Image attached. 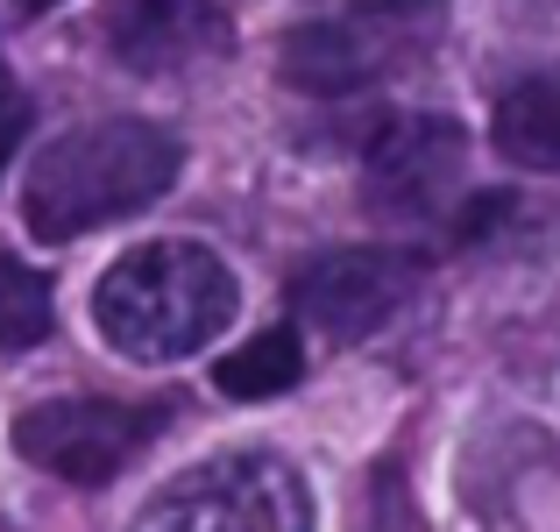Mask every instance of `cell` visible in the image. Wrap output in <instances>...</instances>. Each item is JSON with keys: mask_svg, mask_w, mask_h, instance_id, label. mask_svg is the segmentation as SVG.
I'll return each mask as SVG.
<instances>
[{"mask_svg": "<svg viewBox=\"0 0 560 532\" xmlns=\"http://www.w3.org/2000/svg\"><path fill=\"white\" fill-rule=\"evenodd\" d=\"M299 377H305V348H299V334H291V327L256 334V342H242L228 362L213 369V383L228 397H242V405H256V397H284Z\"/></svg>", "mask_w": 560, "mask_h": 532, "instance_id": "10", "label": "cell"}, {"mask_svg": "<svg viewBox=\"0 0 560 532\" xmlns=\"http://www.w3.org/2000/svg\"><path fill=\"white\" fill-rule=\"evenodd\" d=\"M22 136H28V100L14 114H0V171H8V157H14V142H22Z\"/></svg>", "mask_w": 560, "mask_h": 532, "instance_id": "12", "label": "cell"}, {"mask_svg": "<svg viewBox=\"0 0 560 532\" xmlns=\"http://www.w3.org/2000/svg\"><path fill=\"white\" fill-rule=\"evenodd\" d=\"M178 136H164L156 122H85L28 164L22 220L36 242H79L107 220L156 206L178 185Z\"/></svg>", "mask_w": 560, "mask_h": 532, "instance_id": "1", "label": "cell"}, {"mask_svg": "<svg viewBox=\"0 0 560 532\" xmlns=\"http://www.w3.org/2000/svg\"><path fill=\"white\" fill-rule=\"evenodd\" d=\"M440 28H447V0H348V8L291 28L277 50V71L299 93L341 100L411 71L440 43Z\"/></svg>", "mask_w": 560, "mask_h": 532, "instance_id": "3", "label": "cell"}, {"mask_svg": "<svg viewBox=\"0 0 560 532\" xmlns=\"http://www.w3.org/2000/svg\"><path fill=\"white\" fill-rule=\"evenodd\" d=\"M107 50L128 71L156 79V71H185L191 57L220 50V8L213 0H107Z\"/></svg>", "mask_w": 560, "mask_h": 532, "instance_id": "8", "label": "cell"}, {"mask_svg": "<svg viewBox=\"0 0 560 532\" xmlns=\"http://www.w3.org/2000/svg\"><path fill=\"white\" fill-rule=\"evenodd\" d=\"M164 405H121V397H43L14 419V448L65 483H107L164 433Z\"/></svg>", "mask_w": 560, "mask_h": 532, "instance_id": "5", "label": "cell"}, {"mask_svg": "<svg viewBox=\"0 0 560 532\" xmlns=\"http://www.w3.org/2000/svg\"><path fill=\"white\" fill-rule=\"evenodd\" d=\"M419 270L411 248H327L291 277V305L327 342H362L419 291Z\"/></svg>", "mask_w": 560, "mask_h": 532, "instance_id": "6", "label": "cell"}, {"mask_svg": "<svg viewBox=\"0 0 560 532\" xmlns=\"http://www.w3.org/2000/svg\"><path fill=\"white\" fill-rule=\"evenodd\" d=\"M93 320L128 362H185L234 320V270L199 242H142L93 285Z\"/></svg>", "mask_w": 560, "mask_h": 532, "instance_id": "2", "label": "cell"}, {"mask_svg": "<svg viewBox=\"0 0 560 532\" xmlns=\"http://www.w3.org/2000/svg\"><path fill=\"white\" fill-rule=\"evenodd\" d=\"M490 142L518 171H560V65L518 79L490 114Z\"/></svg>", "mask_w": 560, "mask_h": 532, "instance_id": "9", "label": "cell"}, {"mask_svg": "<svg viewBox=\"0 0 560 532\" xmlns=\"http://www.w3.org/2000/svg\"><path fill=\"white\" fill-rule=\"evenodd\" d=\"M22 107V93H14V79H8V65H0V114H14Z\"/></svg>", "mask_w": 560, "mask_h": 532, "instance_id": "13", "label": "cell"}, {"mask_svg": "<svg viewBox=\"0 0 560 532\" xmlns=\"http://www.w3.org/2000/svg\"><path fill=\"white\" fill-rule=\"evenodd\" d=\"M14 8H22V14H43V8H57V0H14Z\"/></svg>", "mask_w": 560, "mask_h": 532, "instance_id": "14", "label": "cell"}, {"mask_svg": "<svg viewBox=\"0 0 560 532\" xmlns=\"http://www.w3.org/2000/svg\"><path fill=\"white\" fill-rule=\"evenodd\" d=\"M136 532H313V490L277 454H213L164 483Z\"/></svg>", "mask_w": 560, "mask_h": 532, "instance_id": "4", "label": "cell"}, {"mask_svg": "<svg viewBox=\"0 0 560 532\" xmlns=\"http://www.w3.org/2000/svg\"><path fill=\"white\" fill-rule=\"evenodd\" d=\"M57 305H50V285H43L28 263L0 256V355H22L50 334Z\"/></svg>", "mask_w": 560, "mask_h": 532, "instance_id": "11", "label": "cell"}, {"mask_svg": "<svg viewBox=\"0 0 560 532\" xmlns=\"http://www.w3.org/2000/svg\"><path fill=\"white\" fill-rule=\"evenodd\" d=\"M462 164H468V142H462V122L447 114H405L376 136L370 150V206L383 220H433L447 213V199L462 192Z\"/></svg>", "mask_w": 560, "mask_h": 532, "instance_id": "7", "label": "cell"}]
</instances>
